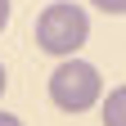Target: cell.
<instances>
[{
	"mask_svg": "<svg viewBox=\"0 0 126 126\" xmlns=\"http://www.w3.org/2000/svg\"><path fill=\"white\" fill-rule=\"evenodd\" d=\"M90 41V14L72 0H54L41 9L36 18V45L54 59H72L81 45Z\"/></svg>",
	"mask_w": 126,
	"mask_h": 126,
	"instance_id": "obj_1",
	"label": "cell"
},
{
	"mask_svg": "<svg viewBox=\"0 0 126 126\" xmlns=\"http://www.w3.org/2000/svg\"><path fill=\"white\" fill-rule=\"evenodd\" d=\"M50 99L54 108H63V113H86V108H94L104 99V77L94 63L86 59H63L59 68L50 72Z\"/></svg>",
	"mask_w": 126,
	"mask_h": 126,
	"instance_id": "obj_2",
	"label": "cell"
},
{
	"mask_svg": "<svg viewBox=\"0 0 126 126\" xmlns=\"http://www.w3.org/2000/svg\"><path fill=\"white\" fill-rule=\"evenodd\" d=\"M104 126H126V86L108 90V99H104Z\"/></svg>",
	"mask_w": 126,
	"mask_h": 126,
	"instance_id": "obj_3",
	"label": "cell"
},
{
	"mask_svg": "<svg viewBox=\"0 0 126 126\" xmlns=\"http://www.w3.org/2000/svg\"><path fill=\"white\" fill-rule=\"evenodd\" d=\"M94 9H104V14H126V0H90Z\"/></svg>",
	"mask_w": 126,
	"mask_h": 126,
	"instance_id": "obj_4",
	"label": "cell"
},
{
	"mask_svg": "<svg viewBox=\"0 0 126 126\" xmlns=\"http://www.w3.org/2000/svg\"><path fill=\"white\" fill-rule=\"evenodd\" d=\"M9 27V0H0V32Z\"/></svg>",
	"mask_w": 126,
	"mask_h": 126,
	"instance_id": "obj_5",
	"label": "cell"
},
{
	"mask_svg": "<svg viewBox=\"0 0 126 126\" xmlns=\"http://www.w3.org/2000/svg\"><path fill=\"white\" fill-rule=\"evenodd\" d=\"M0 126H23V122L14 117V113H0Z\"/></svg>",
	"mask_w": 126,
	"mask_h": 126,
	"instance_id": "obj_6",
	"label": "cell"
},
{
	"mask_svg": "<svg viewBox=\"0 0 126 126\" xmlns=\"http://www.w3.org/2000/svg\"><path fill=\"white\" fill-rule=\"evenodd\" d=\"M5 86H9V81H5V68H0V94H5Z\"/></svg>",
	"mask_w": 126,
	"mask_h": 126,
	"instance_id": "obj_7",
	"label": "cell"
}]
</instances>
